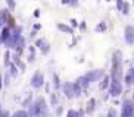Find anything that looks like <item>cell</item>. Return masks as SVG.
<instances>
[{"instance_id":"cell-1","label":"cell","mask_w":134,"mask_h":117,"mask_svg":"<svg viewBox=\"0 0 134 117\" xmlns=\"http://www.w3.org/2000/svg\"><path fill=\"white\" fill-rule=\"evenodd\" d=\"M28 116L30 117H49L46 100H44V98H37L36 101L30 105Z\"/></svg>"},{"instance_id":"cell-2","label":"cell","mask_w":134,"mask_h":117,"mask_svg":"<svg viewBox=\"0 0 134 117\" xmlns=\"http://www.w3.org/2000/svg\"><path fill=\"white\" fill-rule=\"evenodd\" d=\"M122 53L121 51H115L114 56H112V70H110V75H112V79H118L121 81L122 78Z\"/></svg>"},{"instance_id":"cell-3","label":"cell","mask_w":134,"mask_h":117,"mask_svg":"<svg viewBox=\"0 0 134 117\" xmlns=\"http://www.w3.org/2000/svg\"><path fill=\"white\" fill-rule=\"evenodd\" d=\"M21 32H22V28L18 27V25H16L15 28H12V32H10V35H9V38L6 40L4 46L8 47V48H12V50H15L18 40H19L21 37H22V35H21Z\"/></svg>"},{"instance_id":"cell-4","label":"cell","mask_w":134,"mask_h":117,"mask_svg":"<svg viewBox=\"0 0 134 117\" xmlns=\"http://www.w3.org/2000/svg\"><path fill=\"white\" fill-rule=\"evenodd\" d=\"M121 117H134V102L131 100H124Z\"/></svg>"},{"instance_id":"cell-5","label":"cell","mask_w":134,"mask_h":117,"mask_svg":"<svg viewBox=\"0 0 134 117\" xmlns=\"http://www.w3.org/2000/svg\"><path fill=\"white\" fill-rule=\"evenodd\" d=\"M63 91L66 94V97H74V95H80L81 92V86L78 83H65L63 85Z\"/></svg>"},{"instance_id":"cell-6","label":"cell","mask_w":134,"mask_h":117,"mask_svg":"<svg viewBox=\"0 0 134 117\" xmlns=\"http://www.w3.org/2000/svg\"><path fill=\"white\" fill-rule=\"evenodd\" d=\"M121 92H122L121 81H118V79H112V82L109 83V94L112 95V97H118Z\"/></svg>"},{"instance_id":"cell-7","label":"cell","mask_w":134,"mask_h":117,"mask_svg":"<svg viewBox=\"0 0 134 117\" xmlns=\"http://www.w3.org/2000/svg\"><path fill=\"white\" fill-rule=\"evenodd\" d=\"M87 78V81L88 82H96L99 81L100 78H103L105 76V72H103L102 69H96V70H91V72H88L87 75H84Z\"/></svg>"},{"instance_id":"cell-8","label":"cell","mask_w":134,"mask_h":117,"mask_svg":"<svg viewBox=\"0 0 134 117\" xmlns=\"http://www.w3.org/2000/svg\"><path fill=\"white\" fill-rule=\"evenodd\" d=\"M44 83V76L41 72H36V73L32 75L31 78V85L34 86V88H41Z\"/></svg>"},{"instance_id":"cell-9","label":"cell","mask_w":134,"mask_h":117,"mask_svg":"<svg viewBox=\"0 0 134 117\" xmlns=\"http://www.w3.org/2000/svg\"><path fill=\"white\" fill-rule=\"evenodd\" d=\"M36 47H38L43 54H47L49 51H50V43H49L46 38H38V40H37V41H36Z\"/></svg>"},{"instance_id":"cell-10","label":"cell","mask_w":134,"mask_h":117,"mask_svg":"<svg viewBox=\"0 0 134 117\" xmlns=\"http://www.w3.org/2000/svg\"><path fill=\"white\" fill-rule=\"evenodd\" d=\"M124 40L127 44H134V27L127 25L124 29Z\"/></svg>"},{"instance_id":"cell-11","label":"cell","mask_w":134,"mask_h":117,"mask_svg":"<svg viewBox=\"0 0 134 117\" xmlns=\"http://www.w3.org/2000/svg\"><path fill=\"white\" fill-rule=\"evenodd\" d=\"M10 32H12V28L6 27V25L2 28V32H0V44H4V43H6V40L9 38Z\"/></svg>"},{"instance_id":"cell-12","label":"cell","mask_w":134,"mask_h":117,"mask_svg":"<svg viewBox=\"0 0 134 117\" xmlns=\"http://www.w3.org/2000/svg\"><path fill=\"white\" fill-rule=\"evenodd\" d=\"M56 28H58L60 32H65V34H74V28L69 27V25H66V23L58 22L56 23Z\"/></svg>"},{"instance_id":"cell-13","label":"cell","mask_w":134,"mask_h":117,"mask_svg":"<svg viewBox=\"0 0 134 117\" xmlns=\"http://www.w3.org/2000/svg\"><path fill=\"white\" fill-rule=\"evenodd\" d=\"M9 10L8 9H0V29L6 25V19H8Z\"/></svg>"},{"instance_id":"cell-14","label":"cell","mask_w":134,"mask_h":117,"mask_svg":"<svg viewBox=\"0 0 134 117\" xmlns=\"http://www.w3.org/2000/svg\"><path fill=\"white\" fill-rule=\"evenodd\" d=\"M124 81H125L127 85H133L134 83V69H130L127 72V75L124 76Z\"/></svg>"},{"instance_id":"cell-15","label":"cell","mask_w":134,"mask_h":117,"mask_svg":"<svg viewBox=\"0 0 134 117\" xmlns=\"http://www.w3.org/2000/svg\"><path fill=\"white\" fill-rule=\"evenodd\" d=\"M6 27H9V28H15V27H16L15 18H13V16L10 15V12H9V15H8V19H6Z\"/></svg>"},{"instance_id":"cell-16","label":"cell","mask_w":134,"mask_h":117,"mask_svg":"<svg viewBox=\"0 0 134 117\" xmlns=\"http://www.w3.org/2000/svg\"><path fill=\"white\" fill-rule=\"evenodd\" d=\"M94 102H96V101H94V98H91L90 101L87 102V108H86V111H87L88 114L93 113V110H94Z\"/></svg>"},{"instance_id":"cell-17","label":"cell","mask_w":134,"mask_h":117,"mask_svg":"<svg viewBox=\"0 0 134 117\" xmlns=\"http://www.w3.org/2000/svg\"><path fill=\"white\" fill-rule=\"evenodd\" d=\"M77 83H78V85L81 86V88H83V86H87L88 83H90V82L87 81V78H86V76H81V78H78V81H77Z\"/></svg>"},{"instance_id":"cell-18","label":"cell","mask_w":134,"mask_h":117,"mask_svg":"<svg viewBox=\"0 0 134 117\" xmlns=\"http://www.w3.org/2000/svg\"><path fill=\"white\" fill-rule=\"evenodd\" d=\"M12 117H30V116H28V113L25 110H19V111H16Z\"/></svg>"},{"instance_id":"cell-19","label":"cell","mask_w":134,"mask_h":117,"mask_svg":"<svg viewBox=\"0 0 134 117\" xmlns=\"http://www.w3.org/2000/svg\"><path fill=\"white\" fill-rule=\"evenodd\" d=\"M121 12L124 13V15H128V13H130V3H127V2H124V6H122Z\"/></svg>"},{"instance_id":"cell-20","label":"cell","mask_w":134,"mask_h":117,"mask_svg":"<svg viewBox=\"0 0 134 117\" xmlns=\"http://www.w3.org/2000/svg\"><path fill=\"white\" fill-rule=\"evenodd\" d=\"M109 85V76H103V81H102V85H100V89H105L108 88Z\"/></svg>"},{"instance_id":"cell-21","label":"cell","mask_w":134,"mask_h":117,"mask_svg":"<svg viewBox=\"0 0 134 117\" xmlns=\"http://www.w3.org/2000/svg\"><path fill=\"white\" fill-rule=\"evenodd\" d=\"M66 117H81V113L80 111H75V110H69Z\"/></svg>"},{"instance_id":"cell-22","label":"cell","mask_w":134,"mask_h":117,"mask_svg":"<svg viewBox=\"0 0 134 117\" xmlns=\"http://www.w3.org/2000/svg\"><path fill=\"white\" fill-rule=\"evenodd\" d=\"M6 2V4H8V8L10 9V10H13V9L16 8V2L15 0H4Z\"/></svg>"},{"instance_id":"cell-23","label":"cell","mask_w":134,"mask_h":117,"mask_svg":"<svg viewBox=\"0 0 134 117\" xmlns=\"http://www.w3.org/2000/svg\"><path fill=\"white\" fill-rule=\"evenodd\" d=\"M4 64L6 66H10V54H9V51L4 53Z\"/></svg>"},{"instance_id":"cell-24","label":"cell","mask_w":134,"mask_h":117,"mask_svg":"<svg viewBox=\"0 0 134 117\" xmlns=\"http://www.w3.org/2000/svg\"><path fill=\"white\" fill-rule=\"evenodd\" d=\"M10 75H12L13 78L18 75V70H16V66H15V64H10Z\"/></svg>"},{"instance_id":"cell-25","label":"cell","mask_w":134,"mask_h":117,"mask_svg":"<svg viewBox=\"0 0 134 117\" xmlns=\"http://www.w3.org/2000/svg\"><path fill=\"white\" fill-rule=\"evenodd\" d=\"M108 117H116V110H115V108H110L109 113H108Z\"/></svg>"},{"instance_id":"cell-26","label":"cell","mask_w":134,"mask_h":117,"mask_svg":"<svg viewBox=\"0 0 134 117\" xmlns=\"http://www.w3.org/2000/svg\"><path fill=\"white\" fill-rule=\"evenodd\" d=\"M122 6H124V0H116V8H118V10H121Z\"/></svg>"},{"instance_id":"cell-27","label":"cell","mask_w":134,"mask_h":117,"mask_svg":"<svg viewBox=\"0 0 134 117\" xmlns=\"http://www.w3.org/2000/svg\"><path fill=\"white\" fill-rule=\"evenodd\" d=\"M69 6L77 8V6H78V0H69Z\"/></svg>"},{"instance_id":"cell-28","label":"cell","mask_w":134,"mask_h":117,"mask_svg":"<svg viewBox=\"0 0 134 117\" xmlns=\"http://www.w3.org/2000/svg\"><path fill=\"white\" fill-rule=\"evenodd\" d=\"M105 23H102V25H97V27H96V31H105Z\"/></svg>"},{"instance_id":"cell-29","label":"cell","mask_w":134,"mask_h":117,"mask_svg":"<svg viewBox=\"0 0 134 117\" xmlns=\"http://www.w3.org/2000/svg\"><path fill=\"white\" fill-rule=\"evenodd\" d=\"M71 25H72V28H75V27H78V22L75 19H71Z\"/></svg>"},{"instance_id":"cell-30","label":"cell","mask_w":134,"mask_h":117,"mask_svg":"<svg viewBox=\"0 0 134 117\" xmlns=\"http://www.w3.org/2000/svg\"><path fill=\"white\" fill-rule=\"evenodd\" d=\"M34 16H36V18L40 16V9H36V10H34Z\"/></svg>"},{"instance_id":"cell-31","label":"cell","mask_w":134,"mask_h":117,"mask_svg":"<svg viewBox=\"0 0 134 117\" xmlns=\"http://www.w3.org/2000/svg\"><path fill=\"white\" fill-rule=\"evenodd\" d=\"M40 28H41V25H40V23H36V25H34V31H38Z\"/></svg>"},{"instance_id":"cell-32","label":"cell","mask_w":134,"mask_h":117,"mask_svg":"<svg viewBox=\"0 0 134 117\" xmlns=\"http://www.w3.org/2000/svg\"><path fill=\"white\" fill-rule=\"evenodd\" d=\"M80 28L84 31V29H86V22H81V23H80Z\"/></svg>"},{"instance_id":"cell-33","label":"cell","mask_w":134,"mask_h":117,"mask_svg":"<svg viewBox=\"0 0 134 117\" xmlns=\"http://www.w3.org/2000/svg\"><path fill=\"white\" fill-rule=\"evenodd\" d=\"M55 86H56V88L59 86V82H58V76H56V75H55Z\"/></svg>"},{"instance_id":"cell-34","label":"cell","mask_w":134,"mask_h":117,"mask_svg":"<svg viewBox=\"0 0 134 117\" xmlns=\"http://www.w3.org/2000/svg\"><path fill=\"white\" fill-rule=\"evenodd\" d=\"M0 117H9V113H8V111H3V113H2V116H0Z\"/></svg>"},{"instance_id":"cell-35","label":"cell","mask_w":134,"mask_h":117,"mask_svg":"<svg viewBox=\"0 0 134 117\" xmlns=\"http://www.w3.org/2000/svg\"><path fill=\"white\" fill-rule=\"evenodd\" d=\"M60 3L62 4H69V0H60Z\"/></svg>"},{"instance_id":"cell-36","label":"cell","mask_w":134,"mask_h":117,"mask_svg":"<svg viewBox=\"0 0 134 117\" xmlns=\"http://www.w3.org/2000/svg\"><path fill=\"white\" fill-rule=\"evenodd\" d=\"M2 86H3V83H2V75H0V89H2Z\"/></svg>"},{"instance_id":"cell-37","label":"cell","mask_w":134,"mask_h":117,"mask_svg":"<svg viewBox=\"0 0 134 117\" xmlns=\"http://www.w3.org/2000/svg\"><path fill=\"white\" fill-rule=\"evenodd\" d=\"M133 102H134V92H133Z\"/></svg>"},{"instance_id":"cell-38","label":"cell","mask_w":134,"mask_h":117,"mask_svg":"<svg viewBox=\"0 0 134 117\" xmlns=\"http://www.w3.org/2000/svg\"><path fill=\"white\" fill-rule=\"evenodd\" d=\"M2 113H3V111H2V110H0V116H2Z\"/></svg>"},{"instance_id":"cell-39","label":"cell","mask_w":134,"mask_h":117,"mask_svg":"<svg viewBox=\"0 0 134 117\" xmlns=\"http://www.w3.org/2000/svg\"><path fill=\"white\" fill-rule=\"evenodd\" d=\"M106 2H109V0H106Z\"/></svg>"},{"instance_id":"cell-40","label":"cell","mask_w":134,"mask_h":117,"mask_svg":"<svg viewBox=\"0 0 134 117\" xmlns=\"http://www.w3.org/2000/svg\"><path fill=\"white\" fill-rule=\"evenodd\" d=\"M133 3H134V0H133Z\"/></svg>"}]
</instances>
